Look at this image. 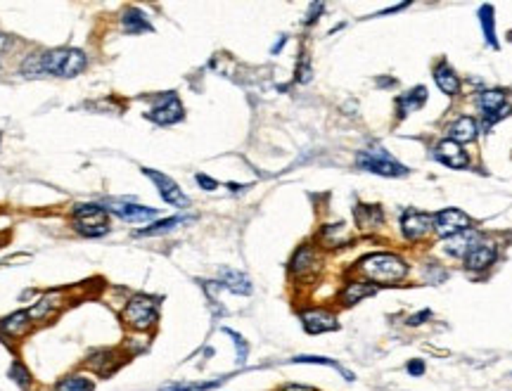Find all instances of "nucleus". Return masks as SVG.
<instances>
[{
	"instance_id": "obj_1",
	"label": "nucleus",
	"mask_w": 512,
	"mask_h": 391,
	"mask_svg": "<svg viewBox=\"0 0 512 391\" xmlns=\"http://www.w3.org/2000/svg\"><path fill=\"white\" fill-rule=\"evenodd\" d=\"M88 67V57L78 47H55L45 52H31L22 62L24 76H57V78H74Z\"/></svg>"
},
{
	"instance_id": "obj_2",
	"label": "nucleus",
	"mask_w": 512,
	"mask_h": 391,
	"mask_svg": "<svg viewBox=\"0 0 512 391\" xmlns=\"http://www.w3.org/2000/svg\"><path fill=\"white\" fill-rule=\"evenodd\" d=\"M358 270L372 282H382V285H391L399 282L408 275V266L401 256L389 254V251H375L367 254L358 261Z\"/></svg>"
},
{
	"instance_id": "obj_3",
	"label": "nucleus",
	"mask_w": 512,
	"mask_h": 391,
	"mask_svg": "<svg viewBox=\"0 0 512 391\" xmlns=\"http://www.w3.org/2000/svg\"><path fill=\"white\" fill-rule=\"evenodd\" d=\"M71 223L83 237H102L110 233V212L102 204H76L71 212Z\"/></svg>"
},
{
	"instance_id": "obj_4",
	"label": "nucleus",
	"mask_w": 512,
	"mask_h": 391,
	"mask_svg": "<svg viewBox=\"0 0 512 391\" xmlns=\"http://www.w3.org/2000/svg\"><path fill=\"white\" fill-rule=\"evenodd\" d=\"M159 320V302L147 294H133L124 309V323L136 332H147Z\"/></svg>"
},
{
	"instance_id": "obj_5",
	"label": "nucleus",
	"mask_w": 512,
	"mask_h": 391,
	"mask_svg": "<svg viewBox=\"0 0 512 391\" xmlns=\"http://www.w3.org/2000/svg\"><path fill=\"white\" fill-rule=\"evenodd\" d=\"M356 164H358V168H363V171L377 173V176H387V178L408 176V168L403 166L401 161H396L387 149L379 147V145L360 149V152L356 154Z\"/></svg>"
},
{
	"instance_id": "obj_6",
	"label": "nucleus",
	"mask_w": 512,
	"mask_h": 391,
	"mask_svg": "<svg viewBox=\"0 0 512 391\" xmlns=\"http://www.w3.org/2000/svg\"><path fill=\"white\" fill-rule=\"evenodd\" d=\"M142 173H145V176L152 180L156 192H159V197L166 204H171V207H176V209H188L190 207L188 195H185V192L178 188V183L173 178H168L166 173L154 171V168H142Z\"/></svg>"
},
{
	"instance_id": "obj_7",
	"label": "nucleus",
	"mask_w": 512,
	"mask_h": 391,
	"mask_svg": "<svg viewBox=\"0 0 512 391\" xmlns=\"http://www.w3.org/2000/svg\"><path fill=\"white\" fill-rule=\"evenodd\" d=\"M145 117L159 126H171V124H178L180 119L185 117V110H183V105H180L176 93H164L156 98L152 110H149Z\"/></svg>"
},
{
	"instance_id": "obj_8",
	"label": "nucleus",
	"mask_w": 512,
	"mask_h": 391,
	"mask_svg": "<svg viewBox=\"0 0 512 391\" xmlns=\"http://www.w3.org/2000/svg\"><path fill=\"white\" fill-rule=\"evenodd\" d=\"M432 228L437 230L439 237H451V235L472 228V219L465 212H460V209H444V212H439L434 216Z\"/></svg>"
},
{
	"instance_id": "obj_9",
	"label": "nucleus",
	"mask_w": 512,
	"mask_h": 391,
	"mask_svg": "<svg viewBox=\"0 0 512 391\" xmlns=\"http://www.w3.org/2000/svg\"><path fill=\"white\" fill-rule=\"evenodd\" d=\"M477 105L484 112V126L489 128L491 124L501 121L503 117H508L512 107H505V93L503 90H484L477 98Z\"/></svg>"
},
{
	"instance_id": "obj_10",
	"label": "nucleus",
	"mask_w": 512,
	"mask_h": 391,
	"mask_svg": "<svg viewBox=\"0 0 512 391\" xmlns=\"http://www.w3.org/2000/svg\"><path fill=\"white\" fill-rule=\"evenodd\" d=\"M107 212L119 216L122 221H129V223H142V221L156 219V209L152 207H142V204L136 202H126V200H112L107 202Z\"/></svg>"
},
{
	"instance_id": "obj_11",
	"label": "nucleus",
	"mask_w": 512,
	"mask_h": 391,
	"mask_svg": "<svg viewBox=\"0 0 512 391\" xmlns=\"http://www.w3.org/2000/svg\"><path fill=\"white\" fill-rule=\"evenodd\" d=\"M301 325L309 334H323V332H335L339 330V320H337L335 313L325 311V309H309L301 311Z\"/></svg>"
},
{
	"instance_id": "obj_12",
	"label": "nucleus",
	"mask_w": 512,
	"mask_h": 391,
	"mask_svg": "<svg viewBox=\"0 0 512 391\" xmlns=\"http://www.w3.org/2000/svg\"><path fill=\"white\" fill-rule=\"evenodd\" d=\"M64 306H67V299H64L62 290L47 292V294H43V297L38 299V304L29 311V316H31L34 323H47L50 318H55L57 313L64 309Z\"/></svg>"
},
{
	"instance_id": "obj_13",
	"label": "nucleus",
	"mask_w": 512,
	"mask_h": 391,
	"mask_svg": "<svg viewBox=\"0 0 512 391\" xmlns=\"http://www.w3.org/2000/svg\"><path fill=\"white\" fill-rule=\"evenodd\" d=\"M122 363H124L122 356L117 351H112V348H98V351L88 353L86 358V368H90V372H95L100 377L114 375V372L122 368Z\"/></svg>"
},
{
	"instance_id": "obj_14",
	"label": "nucleus",
	"mask_w": 512,
	"mask_h": 391,
	"mask_svg": "<svg viewBox=\"0 0 512 391\" xmlns=\"http://www.w3.org/2000/svg\"><path fill=\"white\" fill-rule=\"evenodd\" d=\"M432 223H434L432 216L420 214L415 209H406L401 219V233L406 235V239H420L432 230Z\"/></svg>"
},
{
	"instance_id": "obj_15",
	"label": "nucleus",
	"mask_w": 512,
	"mask_h": 391,
	"mask_svg": "<svg viewBox=\"0 0 512 391\" xmlns=\"http://www.w3.org/2000/svg\"><path fill=\"white\" fill-rule=\"evenodd\" d=\"M31 330H34V320L29 316V311H17L0 318V332H3V337H10V339H24Z\"/></svg>"
},
{
	"instance_id": "obj_16",
	"label": "nucleus",
	"mask_w": 512,
	"mask_h": 391,
	"mask_svg": "<svg viewBox=\"0 0 512 391\" xmlns=\"http://www.w3.org/2000/svg\"><path fill=\"white\" fill-rule=\"evenodd\" d=\"M434 154H437V159L448 168H465L469 164V156L465 154V149L453 140H441L437 145Z\"/></svg>"
},
{
	"instance_id": "obj_17",
	"label": "nucleus",
	"mask_w": 512,
	"mask_h": 391,
	"mask_svg": "<svg viewBox=\"0 0 512 391\" xmlns=\"http://www.w3.org/2000/svg\"><path fill=\"white\" fill-rule=\"evenodd\" d=\"M496 261V244L493 242H479L467 251L465 256V266L469 270H484Z\"/></svg>"
},
{
	"instance_id": "obj_18",
	"label": "nucleus",
	"mask_w": 512,
	"mask_h": 391,
	"mask_svg": "<svg viewBox=\"0 0 512 391\" xmlns=\"http://www.w3.org/2000/svg\"><path fill=\"white\" fill-rule=\"evenodd\" d=\"M477 242H479V235L474 233L472 228H467V230L455 233V235H451V237H446L444 249H446V254H451V256H462V258H465L467 251L472 249Z\"/></svg>"
},
{
	"instance_id": "obj_19",
	"label": "nucleus",
	"mask_w": 512,
	"mask_h": 391,
	"mask_svg": "<svg viewBox=\"0 0 512 391\" xmlns=\"http://www.w3.org/2000/svg\"><path fill=\"white\" fill-rule=\"evenodd\" d=\"M477 133H479V126L472 117H460L448 126V135H451L448 140L458 142V145H460V142L477 140Z\"/></svg>"
},
{
	"instance_id": "obj_20",
	"label": "nucleus",
	"mask_w": 512,
	"mask_h": 391,
	"mask_svg": "<svg viewBox=\"0 0 512 391\" xmlns=\"http://www.w3.org/2000/svg\"><path fill=\"white\" fill-rule=\"evenodd\" d=\"M353 216H356V223L360 230H377V228L384 223L382 209L375 207V204H358V207L353 209Z\"/></svg>"
},
{
	"instance_id": "obj_21",
	"label": "nucleus",
	"mask_w": 512,
	"mask_h": 391,
	"mask_svg": "<svg viewBox=\"0 0 512 391\" xmlns=\"http://www.w3.org/2000/svg\"><path fill=\"white\" fill-rule=\"evenodd\" d=\"M372 294H377V285H372V282H363V280H353V282H349L344 290H342L339 299H342V304L353 306V304L363 302V299H367V297H372Z\"/></svg>"
},
{
	"instance_id": "obj_22",
	"label": "nucleus",
	"mask_w": 512,
	"mask_h": 391,
	"mask_svg": "<svg viewBox=\"0 0 512 391\" xmlns=\"http://www.w3.org/2000/svg\"><path fill=\"white\" fill-rule=\"evenodd\" d=\"M122 27L129 36H138V34H152L154 27L149 24V20L142 15V10L138 8H129L122 17Z\"/></svg>"
},
{
	"instance_id": "obj_23",
	"label": "nucleus",
	"mask_w": 512,
	"mask_h": 391,
	"mask_svg": "<svg viewBox=\"0 0 512 391\" xmlns=\"http://www.w3.org/2000/svg\"><path fill=\"white\" fill-rule=\"evenodd\" d=\"M221 287H226V290H231L233 294H251V280L247 278L244 273H240V270H233V268H223L221 270Z\"/></svg>"
},
{
	"instance_id": "obj_24",
	"label": "nucleus",
	"mask_w": 512,
	"mask_h": 391,
	"mask_svg": "<svg viewBox=\"0 0 512 391\" xmlns=\"http://www.w3.org/2000/svg\"><path fill=\"white\" fill-rule=\"evenodd\" d=\"M318 268V254H316V249L313 246H299L297 249V254L292 256V261H290V270L294 275H306V273H311V270H316Z\"/></svg>"
},
{
	"instance_id": "obj_25",
	"label": "nucleus",
	"mask_w": 512,
	"mask_h": 391,
	"mask_svg": "<svg viewBox=\"0 0 512 391\" xmlns=\"http://www.w3.org/2000/svg\"><path fill=\"white\" fill-rule=\"evenodd\" d=\"M425 100H427V88L418 86V88L408 90L406 95H401V98L396 100V107H399V117L403 119V117H408L411 112L420 110V107L425 105Z\"/></svg>"
},
{
	"instance_id": "obj_26",
	"label": "nucleus",
	"mask_w": 512,
	"mask_h": 391,
	"mask_svg": "<svg viewBox=\"0 0 512 391\" xmlns=\"http://www.w3.org/2000/svg\"><path fill=\"white\" fill-rule=\"evenodd\" d=\"M192 221V216H171V219H164V221H156V223L147 226V228H140L136 235L138 237H152V235H164V233H171L176 230L178 226L188 223Z\"/></svg>"
},
{
	"instance_id": "obj_27",
	"label": "nucleus",
	"mask_w": 512,
	"mask_h": 391,
	"mask_svg": "<svg viewBox=\"0 0 512 391\" xmlns=\"http://www.w3.org/2000/svg\"><path fill=\"white\" fill-rule=\"evenodd\" d=\"M55 391H95V382L86 375H64L55 382Z\"/></svg>"
},
{
	"instance_id": "obj_28",
	"label": "nucleus",
	"mask_w": 512,
	"mask_h": 391,
	"mask_svg": "<svg viewBox=\"0 0 512 391\" xmlns=\"http://www.w3.org/2000/svg\"><path fill=\"white\" fill-rule=\"evenodd\" d=\"M434 81L437 86L444 90L446 95H458V90H460V81H458V74L453 69H448L446 64L434 69Z\"/></svg>"
},
{
	"instance_id": "obj_29",
	"label": "nucleus",
	"mask_w": 512,
	"mask_h": 391,
	"mask_svg": "<svg viewBox=\"0 0 512 391\" xmlns=\"http://www.w3.org/2000/svg\"><path fill=\"white\" fill-rule=\"evenodd\" d=\"M223 382H226V377L214 382H171V384H164L161 391H212L216 387H221Z\"/></svg>"
},
{
	"instance_id": "obj_30",
	"label": "nucleus",
	"mask_w": 512,
	"mask_h": 391,
	"mask_svg": "<svg viewBox=\"0 0 512 391\" xmlns=\"http://www.w3.org/2000/svg\"><path fill=\"white\" fill-rule=\"evenodd\" d=\"M292 363H306V365H328V368L339 370L342 375H344L349 382H353V380H356V377H353L349 370L342 368V365L337 363V360H332V358H325V356H297V358H292Z\"/></svg>"
},
{
	"instance_id": "obj_31",
	"label": "nucleus",
	"mask_w": 512,
	"mask_h": 391,
	"mask_svg": "<svg viewBox=\"0 0 512 391\" xmlns=\"http://www.w3.org/2000/svg\"><path fill=\"white\" fill-rule=\"evenodd\" d=\"M479 22H481V29H484V36H486V40H489V45L491 47H498L496 29H493V8H491V5H481Z\"/></svg>"
},
{
	"instance_id": "obj_32",
	"label": "nucleus",
	"mask_w": 512,
	"mask_h": 391,
	"mask_svg": "<svg viewBox=\"0 0 512 391\" xmlns=\"http://www.w3.org/2000/svg\"><path fill=\"white\" fill-rule=\"evenodd\" d=\"M10 380L15 384H20L22 389H31V384H34L31 372H29V368L22 363V360H15V363L10 365Z\"/></svg>"
},
{
	"instance_id": "obj_33",
	"label": "nucleus",
	"mask_w": 512,
	"mask_h": 391,
	"mask_svg": "<svg viewBox=\"0 0 512 391\" xmlns=\"http://www.w3.org/2000/svg\"><path fill=\"white\" fill-rule=\"evenodd\" d=\"M223 332H226V334L233 339L235 351H237V365H244L247 353H249V344H247V341H244V337H242V334H237V332H235V330H228V327H223Z\"/></svg>"
},
{
	"instance_id": "obj_34",
	"label": "nucleus",
	"mask_w": 512,
	"mask_h": 391,
	"mask_svg": "<svg viewBox=\"0 0 512 391\" xmlns=\"http://www.w3.org/2000/svg\"><path fill=\"white\" fill-rule=\"evenodd\" d=\"M197 185H200L202 190H209V192H214L216 188H219V183H216L214 178H209V176H204V173H197Z\"/></svg>"
},
{
	"instance_id": "obj_35",
	"label": "nucleus",
	"mask_w": 512,
	"mask_h": 391,
	"mask_svg": "<svg viewBox=\"0 0 512 391\" xmlns=\"http://www.w3.org/2000/svg\"><path fill=\"white\" fill-rule=\"evenodd\" d=\"M408 372H411L413 377H420L425 372V363L420 358H415V360H411V363H408Z\"/></svg>"
},
{
	"instance_id": "obj_36",
	"label": "nucleus",
	"mask_w": 512,
	"mask_h": 391,
	"mask_svg": "<svg viewBox=\"0 0 512 391\" xmlns=\"http://www.w3.org/2000/svg\"><path fill=\"white\" fill-rule=\"evenodd\" d=\"M325 10V5L323 3H313L311 5V12H309V17H306V24H313L318 20V15H321V12Z\"/></svg>"
},
{
	"instance_id": "obj_37",
	"label": "nucleus",
	"mask_w": 512,
	"mask_h": 391,
	"mask_svg": "<svg viewBox=\"0 0 512 391\" xmlns=\"http://www.w3.org/2000/svg\"><path fill=\"white\" fill-rule=\"evenodd\" d=\"M432 313L430 311H423V313H415V316L408 318V325H420V323H425V318H430Z\"/></svg>"
},
{
	"instance_id": "obj_38",
	"label": "nucleus",
	"mask_w": 512,
	"mask_h": 391,
	"mask_svg": "<svg viewBox=\"0 0 512 391\" xmlns=\"http://www.w3.org/2000/svg\"><path fill=\"white\" fill-rule=\"evenodd\" d=\"M280 391H318V389L306 387V384H287V387H282Z\"/></svg>"
},
{
	"instance_id": "obj_39",
	"label": "nucleus",
	"mask_w": 512,
	"mask_h": 391,
	"mask_svg": "<svg viewBox=\"0 0 512 391\" xmlns=\"http://www.w3.org/2000/svg\"><path fill=\"white\" fill-rule=\"evenodd\" d=\"M8 45H10L8 36H3V34H0V55H3V50H5V47H8Z\"/></svg>"
},
{
	"instance_id": "obj_40",
	"label": "nucleus",
	"mask_w": 512,
	"mask_h": 391,
	"mask_svg": "<svg viewBox=\"0 0 512 391\" xmlns=\"http://www.w3.org/2000/svg\"><path fill=\"white\" fill-rule=\"evenodd\" d=\"M244 185H237V183H228V190H233V192H240Z\"/></svg>"
},
{
	"instance_id": "obj_41",
	"label": "nucleus",
	"mask_w": 512,
	"mask_h": 391,
	"mask_svg": "<svg viewBox=\"0 0 512 391\" xmlns=\"http://www.w3.org/2000/svg\"><path fill=\"white\" fill-rule=\"evenodd\" d=\"M285 40H287V38H285V36H282V38L278 40V43H275V47H273V52H278V50H280V47H282V45H285Z\"/></svg>"
},
{
	"instance_id": "obj_42",
	"label": "nucleus",
	"mask_w": 512,
	"mask_h": 391,
	"mask_svg": "<svg viewBox=\"0 0 512 391\" xmlns=\"http://www.w3.org/2000/svg\"><path fill=\"white\" fill-rule=\"evenodd\" d=\"M0 140H3V133H0Z\"/></svg>"
}]
</instances>
